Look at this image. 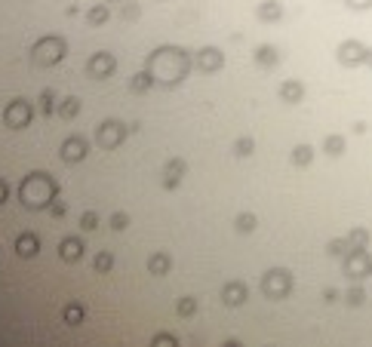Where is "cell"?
Wrapping results in <instances>:
<instances>
[{
	"instance_id": "6da1fadb",
	"label": "cell",
	"mask_w": 372,
	"mask_h": 347,
	"mask_svg": "<svg viewBox=\"0 0 372 347\" xmlns=\"http://www.w3.org/2000/svg\"><path fill=\"white\" fill-rule=\"evenodd\" d=\"M151 68H154V80L163 83V86H172L178 83L184 74H188V56H184L181 49H157L151 59Z\"/></svg>"
},
{
	"instance_id": "603a6c76",
	"label": "cell",
	"mask_w": 372,
	"mask_h": 347,
	"mask_svg": "<svg viewBox=\"0 0 372 347\" xmlns=\"http://www.w3.org/2000/svg\"><path fill=\"white\" fill-rule=\"evenodd\" d=\"M237 230H243V234H249V230H255V215H249V212L237 215Z\"/></svg>"
},
{
	"instance_id": "f1b7e54d",
	"label": "cell",
	"mask_w": 372,
	"mask_h": 347,
	"mask_svg": "<svg viewBox=\"0 0 372 347\" xmlns=\"http://www.w3.org/2000/svg\"><path fill=\"white\" fill-rule=\"evenodd\" d=\"M40 102H43V114H53V89H43Z\"/></svg>"
},
{
	"instance_id": "e0dca14e",
	"label": "cell",
	"mask_w": 372,
	"mask_h": 347,
	"mask_svg": "<svg viewBox=\"0 0 372 347\" xmlns=\"http://www.w3.org/2000/svg\"><path fill=\"white\" fill-rule=\"evenodd\" d=\"M65 323H68V326L83 323V307H80V304H68V307H65Z\"/></svg>"
},
{
	"instance_id": "8992f818",
	"label": "cell",
	"mask_w": 372,
	"mask_h": 347,
	"mask_svg": "<svg viewBox=\"0 0 372 347\" xmlns=\"http://www.w3.org/2000/svg\"><path fill=\"white\" fill-rule=\"evenodd\" d=\"M262 289H265L268 298H283V295L289 292V274H286V271H268Z\"/></svg>"
},
{
	"instance_id": "d6a6232c",
	"label": "cell",
	"mask_w": 372,
	"mask_h": 347,
	"mask_svg": "<svg viewBox=\"0 0 372 347\" xmlns=\"http://www.w3.org/2000/svg\"><path fill=\"white\" fill-rule=\"evenodd\" d=\"M154 344H175V338H169V335H157V338H154Z\"/></svg>"
},
{
	"instance_id": "ffe728a7",
	"label": "cell",
	"mask_w": 372,
	"mask_h": 347,
	"mask_svg": "<svg viewBox=\"0 0 372 347\" xmlns=\"http://www.w3.org/2000/svg\"><path fill=\"white\" fill-rule=\"evenodd\" d=\"M255 59L262 62V65H274V62H277L280 56H277V49H274V46H262V49L255 53Z\"/></svg>"
},
{
	"instance_id": "9c48e42d",
	"label": "cell",
	"mask_w": 372,
	"mask_h": 347,
	"mask_svg": "<svg viewBox=\"0 0 372 347\" xmlns=\"http://www.w3.org/2000/svg\"><path fill=\"white\" fill-rule=\"evenodd\" d=\"M16 252L22 258H34L37 252H40V240H37L34 234H19L16 237Z\"/></svg>"
},
{
	"instance_id": "484cf974",
	"label": "cell",
	"mask_w": 372,
	"mask_h": 347,
	"mask_svg": "<svg viewBox=\"0 0 372 347\" xmlns=\"http://www.w3.org/2000/svg\"><path fill=\"white\" fill-rule=\"evenodd\" d=\"M234 147H237V154H240V157H246V154H252L255 141H252V138H240V141H237Z\"/></svg>"
},
{
	"instance_id": "7402d4cb",
	"label": "cell",
	"mask_w": 372,
	"mask_h": 347,
	"mask_svg": "<svg viewBox=\"0 0 372 347\" xmlns=\"http://www.w3.org/2000/svg\"><path fill=\"white\" fill-rule=\"evenodd\" d=\"M151 83H154V77H151V74H135V77H132V89H135V92H145Z\"/></svg>"
},
{
	"instance_id": "277c9868",
	"label": "cell",
	"mask_w": 372,
	"mask_h": 347,
	"mask_svg": "<svg viewBox=\"0 0 372 347\" xmlns=\"http://www.w3.org/2000/svg\"><path fill=\"white\" fill-rule=\"evenodd\" d=\"M4 120H7L10 129L28 126V120H31V105H28L25 98H13V102L7 105V111H4Z\"/></svg>"
},
{
	"instance_id": "4fadbf2b",
	"label": "cell",
	"mask_w": 372,
	"mask_h": 347,
	"mask_svg": "<svg viewBox=\"0 0 372 347\" xmlns=\"http://www.w3.org/2000/svg\"><path fill=\"white\" fill-rule=\"evenodd\" d=\"M221 295H225V304H243L246 286H243V283H228L225 289H221Z\"/></svg>"
},
{
	"instance_id": "f546056e",
	"label": "cell",
	"mask_w": 372,
	"mask_h": 347,
	"mask_svg": "<svg viewBox=\"0 0 372 347\" xmlns=\"http://www.w3.org/2000/svg\"><path fill=\"white\" fill-rule=\"evenodd\" d=\"M326 147H329V154H339L342 151V138H336V135L326 138Z\"/></svg>"
},
{
	"instance_id": "3957f363",
	"label": "cell",
	"mask_w": 372,
	"mask_h": 347,
	"mask_svg": "<svg viewBox=\"0 0 372 347\" xmlns=\"http://www.w3.org/2000/svg\"><path fill=\"white\" fill-rule=\"evenodd\" d=\"M62 56H65L62 37H43V40H37L34 49H31V59L37 65H56V62H62Z\"/></svg>"
},
{
	"instance_id": "1f68e13d",
	"label": "cell",
	"mask_w": 372,
	"mask_h": 347,
	"mask_svg": "<svg viewBox=\"0 0 372 347\" xmlns=\"http://www.w3.org/2000/svg\"><path fill=\"white\" fill-rule=\"evenodd\" d=\"M123 16H138V7L132 4V0H126V7H123Z\"/></svg>"
},
{
	"instance_id": "4316f807",
	"label": "cell",
	"mask_w": 372,
	"mask_h": 347,
	"mask_svg": "<svg viewBox=\"0 0 372 347\" xmlns=\"http://www.w3.org/2000/svg\"><path fill=\"white\" fill-rule=\"evenodd\" d=\"M126 212H114V215H111V227H114V230H123L126 227Z\"/></svg>"
},
{
	"instance_id": "ac0fdd59",
	"label": "cell",
	"mask_w": 372,
	"mask_h": 347,
	"mask_svg": "<svg viewBox=\"0 0 372 347\" xmlns=\"http://www.w3.org/2000/svg\"><path fill=\"white\" fill-rule=\"evenodd\" d=\"M292 163H295V166H305V163H311V147H308V144H299V147L292 151Z\"/></svg>"
},
{
	"instance_id": "7c38bea8",
	"label": "cell",
	"mask_w": 372,
	"mask_h": 347,
	"mask_svg": "<svg viewBox=\"0 0 372 347\" xmlns=\"http://www.w3.org/2000/svg\"><path fill=\"white\" fill-rule=\"evenodd\" d=\"M184 169H188V166H184V160H169L166 163V187H175L178 181H181V175H184Z\"/></svg>"
},
{
	"instance_id": "44dd1931",
	"label": "cell",
	"mask_w": 372,
	"mask_h": 347,
	"mask_svg": "<svg viewBox=\"0 0 372 347\" xmlns=\"http://www.w3.org/2000/svg\"><path fill=\"white\" fill-rule=\"evenodd\" d=\"M77 111H80V102H77V98H65L62 108H59V114H62V117H68V120H71Z\"/></svg>"
},
{
	"instance_id": "52a82bcc",
	"label": "cell",
	"mask_w": 372,
	"mask_h": 347,
	"mask_svg": "<svg viewBox=\"0 0 372 347\" xmlns=\"http://www.w3.org/2000/svg\"><path fill=\"white\" fill-rule=\"evenodd\" d=\"M83 157H86V141L80 135H71L62 141V160L65 163H80Z\"/></svg>"
},
{
	"instance_id": "8fae6325",
	"label": "cell",
	"mask_w": 372,
	"mask_h": 347,
	"mask_svg": "<svg viewBox=\"0 0 372 347\" xmlns=\"http://www.w3.org/2000/svg\"><path fill=\"white\" fill-rule=\"evenodd\" d=\"M197 62H200L203 71H215V68H221V53H218L215 46H206V49H200Z\"/></svg>"
},
{
	"instance_id": "ba28073f",
	"label": "cell",
	"mask_w": 372,
	"mask_h": 347,
	"mask_svg": "<svg viewBox=\"0 0 372 347\" xmlns=\"http://www.w3.org/2000/svg\"><path fill=\"white\" fill-rule=\"evenodd\" d=\"M114 68H117V62H114V56H108V53H96V56L89 59V65H86V71H89L92 77H108Z\"/></svg>"
},
{
	"instance_id": "4dcf8cb0",
	"label": "cell",
	"mask_w": 372,
	"mask_h": 347,
	"mask_svg": "<svg viewBox=\"0 0 372 347\" xmlns=\"http://www.w3.org/2000/svg\"><path fill=\"white\" fill-rule=\"evenodd\" d=\"M7 200H10V184L0 178V203H7Z\"/></svg>"
},
{
	"instance_id": "d6986e66",
	"label": "cell",
	"mask_w": 372,
	"mask_h": 347,
	"mask_svg": "<svg viewBox=\"0 0 372 347\" xmlns=\"http://www.w3.org/2000/svg\"><path fill=\"white\" fill-rule=\"evenodd\" d=\"M111 267H114V255H111V252L96 255V271H99V274H108Z\"/></svg>"
},
{
	"instance_id": "cb8c5ba5",
	"label": "cell",
	"mask_w": 372,
	"mask_h": 347,
	"mask_svg": "<svg viewBox=\"0 0 372 347\" xmlns=\"http://www.w3.org/2000/svg\"><path fill=\"white\" fill-rule=\"evenodd\" d=\"M105 19H108V10H105V7H92V10H89V22H92V25H102Z\"/></svg>"
},
{
	"instance_id": "9a60e30c",
	"label": "cell",
	"mask_w": 372,
	"mask_h": 347,
	"mask_svg": "<svg viewBox=\"0 0 372 347\" xmlns=\"http://www.w3.org/2000/svg\"><path fill=\"white\" fill-rule=\"evenodd\" d=\"M148 271L157 274V277L169 274V255H151V258H148Z\"/></svg>"
},
{
	"instance_id": "7a4b0ae2",
	"label": "cell",
	"mask_w": 372,
	"mask_h": 347,
	"mask_svg": "<svg viewBox=\"0 0 372 347\" xmlns=\"http://www.w3.org/2000/svg\"><path fill=\"white\" fill-rule=\"evenodd\" d=\"M19 194H22V203L28 209H46L53 206V200L59 197V187L53 184V178L46 172H31L22 187H19Z\"/></svg>"
},
{
	"instance_id": "83f0119b",
	"label": "cell",
	"mask_w": 372,
	"mask_h": 347,
	"mask_svg": "<svg viewBox=\"0 0 372 347\" xmlns=\"http://www.w3.org/2000/svg\"><path fill=\"white\" fill-rule=\"evenodd\" d=\"M80 224H83V230H92V227L99 224V215H96V212H86V215L80 218Z\"/></svg>"
},
{
	"instance_id": "30bf717a",
	"label": "cell",
	"mask_w": 372,
	"mask_h": 347,
	"mask_svg": "<svg viewBox=\"0 0 372 347\" xmlns=\"http://www.w3.org/2000/svg\"><path fill=\"white\" fill-rule=\"evenodd\" d=\"M59 255H62L65 261H80V255H83V243H80L77 237H65V240H62Z\"/></svg>"
},
{
	"instance_id": "d4e9b609",
	"label": "cell",
	"mask_w": 372,
	"mask_h": 347,
	"mask_svg": "<svg viewBox=\"0 0 372 347\" xmlns=\"http://www.w3.org/2000/svg\"><path fill=\"white\" fill-rule=\"evenodd\" d=\"M194 307H197V304H194V298H181V301H178V314H181V317H191V314H194Z\"/></svg>"
},
{
	"instance_id": "2e32d148",
	"label": "cell",
	"mask_w": 372,
	"mask_h": 347,
	"mask_svg": "<svg viewBox=\"0 0 372 347\" xmlns=\"http://www.w3.org/2000/svg\"><path fill=\"white\" fill-rule=\"evenodd\" d=\"M258 16H262L265 22H274V19H280V16H283V10H280L277 0H265V4L258 7Z\"/></svg>"
},
{
	"instance_id": "5bb4252c",
	"label": "cell",
	"mask_w": 372,
	"mask_h": 347,
	"mask_svg": "<svg viewBox=\"0 0 372 347\" xmlns=\"http://www.w3.org/2000/svg\"><path fill=\"white\" fill-rule=\"evenodd\" d=\"M302 95H305V89H302V83H295V80H286L280 86V98L283 102H299Z\"/></svg>"
},
{
	"instance_id": "836d02e7",
	"label": "cell",
	"mask_w": 372,
	"mask_h": 347,
	"mask_svg": "<svg viewBox=\"0 0 372 347\" xmlns=\"http://www.w3.org/2000/svg\"><path fill=\"white\" fill-rule=\"evenodd\" d=\"M50 209H53V215H65V203H53Z\"/></svg>"
},
{
	"instance_id": "5b68a950",
	"label": "cell",
	"mask_w": 372,
	"mask_h": 347,
	"mask_svg": "<svg viewBox=\"0 0 372 347\" xmlns=\"http://www.w3.org/2000/svg\"><path fill=\"white\" fill-rule=\"evenodd\" d=\"M123 135H126V126L123 123H117V120H108V123H102L99 129H96V141L108 151V147H117L120 141H123Z\"/></svg>"
}]
</instances>
